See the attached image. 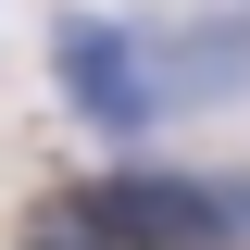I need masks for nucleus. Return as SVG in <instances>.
<instances>
[{"mask_svg": "<svg viewBox=\"0 0 250 250\" xmlns=\"http://www.w3.org/2000/svg\"><path fill=\"white\" fill-rule=\"evenodd\" d=\"M38 250H238L213 175H163V163H125V175H88L50 213Z\"/></svg>", "mask_w": 250, "mask_h": 250, "instance_id": "1", "label": "nucleus"}, {"mask_svg": "<svg viewBox=\"0 0 250 250\" xmlns=\"http://www.w3.org/2000/svg\"><path fill=\"white\" fill-rule=\"evenodd\" d=\"M238 13H250V0H238Z\"/></svg>", "mask_w": 250, "mask_h": 250, "instance_id": "4", "label": "nucleus"}, {"mask_svg": "<svg viewBox=\"0 0 250 250\" xmlns=\"http://www.w3.org/2000/svg\"><path fill=\"white\" fill-rule=\"evenodd\" d=\"M50 75L62 100L100 125V138H150L163 100H150V38L113 25V13H50Z\"/></svg>", "mask_w": 250, "mask_h": 250, "instance_id": "2", "label": "nucleus"}, {"mask_svg": "<svg viewBox=\"0 0 250 250\" xmlns=\"http://www.w3.org/2000/svg\"><path fill=\"white\" fill-rule=\"evenodd\" d=\"M150 100L163 113H225V100H250V13H213V25H188L175 50H163V75H150Z\"/></svg>", "mask_w": 250, "mask_h": 250, "instance_id": "3", "label": "nucleus"}]
</instances>
